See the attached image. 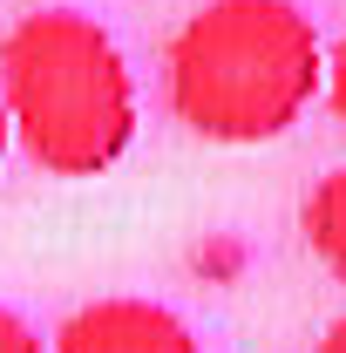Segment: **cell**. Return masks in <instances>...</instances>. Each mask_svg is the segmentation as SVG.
I'll use <instances>...</instances> for the list:
<instances>
[{
	"label": "cell",
	"instance_id": "obj_1",
	"mask_svg": "<svg viewBox=\"0 0 346 353\" xmlns=\"http://www.w3.org/2000/svg\"><path fill=\"white\" fill-rule=\"evenodd\" d=\"M170 116L204 143H272L326 88V48L299 0H204L163 54Z\"/></svg>",
	"mask_w": 346,
	"mask_h": 353
},
{
	"label": "cell",
	"instance_id": "obj_2",
	"mask_svg": "<svg viewBox=\"0 0 346 353\" xmlns=\"http://www.w3.org/2000/svg\"><path fill=\"white\" fill-rule=\"evenodd\" d=\"M0 102L41 176H102L136 143V75L116 34L75 7L21 14L0 34Z\"/></svg>",
	"mask_w": 346,
	"mask_h": 353
},
{
	"label": "cell",
	"instance_id": "obj_3",
	"mask_svg": "<svg viewBox=\"0 0 346 353\" xmlns=\"http://www.w3.org/2000/svg\"><path fill=\"white\" fill-rule=\"evenodd\" d=\"M48 353H204V347L156 299H95L54 326Z\"/></svg>",
	"mask_w": 346,
	"mask_h": 353
},
{
	"label": "cell",
	"instance_id": "obj_4",
	"mask_svg": "<svg viewBox=\"0 0 346 353\" xmlns=\"http://www.w3.org/2000/svg\"><path fill=\"white\" fill-rule=\"evenodd\" d=\"M305 245L346 285V163L312 183V197H305Z\"/></svg>",
	"mask_w": 346,
	"mask_h": 353
},
{
	"label": "cell",
	"instance_id": "obj_5",
	"mask_svg": "<svg viewBox=\"0 0 346 353\" xmlns=\"http://www.w3.org/2000/svg\"><path fill=\"white\" fill-rule=\"evenodd\" d=\"M0 353H41V333H34L14 306H0Z\"/></svg>",
	"mask_w": 346,
	"mask_h": 353
},
{
	"label": "cell",
	"instance_id": "obj_6",
	"mask_svg": "<svg viewBox=\"0 0 346 353\" xmlns=\"http://www.w3.org/2000/svg\"><path fill=\"white\" fill-rule=\"evenodd\" d=\"M326 102H333V116H340V130H346V34L326 54Z\"/></svg>",
	"mask_w": 346,
	"mask_h": 353
},
{
	"label": "cell",
	"instance_id": "obj_7",
	"mask_svg": "<svg viewBox=\"0 0 346 353\" xmlns=\"http://www.w3.org/2000/svg\"><path fill=\"white\" fill-rule=\"evenodd\" d=\"M319 353H346V319H333V326H326V340H319Z\"/></svg>",
	"mask_w": 346,
	"mask_h": 353
},
{
	"label": "cell",
	"instance_id": "obj_8",
	"mask_svg": "<svg viewBox=\"0 0 346 353\" xmlns=\"http://www.w3.org/2000/svg\"><path fill=\"white\" fill-rule=\"evenodd\" d=\"M7 143H14V123H7V102H0V157H7Z\"/></svg>",
	"mask_w": 346,
	"mask_h": 353
}]
</instances>
